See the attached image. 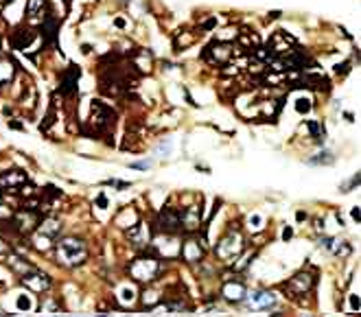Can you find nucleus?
<instances>
[{
  "label": "nucleus",
  "instance_id": "nucleus-32",
  "mask_svg": "<svg viewBox=\"0 0 361 317\" xmlns=\"http://www.w3.org/2000/svg\"><path fill=\"white\" fill-rule=\"evenodd\" d=\"M350 308L359 313V295H350Z\"/></svg>",
  "mask_w": 361,
  "mask_h": 317
},
{
  "label": "nucleus",
  "instance_id": "nucleus-21",
  "mask_svg": "<svg viewBox=\"0 0 361 317\" xmlns=\"http://www.w3.org/2000/svg\"><path fill=\"white\" fill-rule=\"evenodd\" d=\"M306 127H308V131L313 134L315 142H318V144L324 142V138H326V129H324V125L318 123V121H308V123H306Z\"/></svg>",
  "mask_w": 361,
  "mask_h": 317
},
{
  "label": "nucleus",
  "instance_id": "nucleus-16",
  "mask_svg": "<svg viewBox=\"0 0 361 317\" xmlns=\"http://www.w3.org/2000/svg\"><path fill=\"white\" fill-rule=\"evenodd\" d=\"M57 31H59V20L53 16H46L42 20V37L48 44H57Z\"/></svg>",
  "mask_w": 361,
  "mask_h": 317
},
{
  "label": "nucleus",
  "instance_id": "nucleus-36",
  "mask_svg": "<svg viewBox=\"0 0 361 317\" xmlns=\"http://www.w3.org/2000/svg\"><path fill=\"white\" fill-rule=\"evenodd\" d=\"M291 236H293V230H291V228H285V230H282V241H289Z\"/></svg>",
  "mask_w": 361,
  "mask_h": 317
},
{
  "label": "nucleus",
  "instance_id": "nucleus-31",
  "mask_svg": "<svg viewBox=\"0 0 361 317\" xmlns=\"http://www.w3.org/2000/svg\"><path fill=\"white\" fill-rule=\"evenodd\" d=\"M348 70H350V62H346V64H341V66H335V72H337V75H346Z\"/></svg>",
  "mask_w": 361,
  "mask_h": 317
},
{
  "label": "nucleus",
  "instance_id": "nucleus-8",
  "mask_svg": "<svg viewBox=\"0 0 361 317\" xmlns=\"http://www.w3.org/2000/svg\"><path fill=\"white\" fill-rule=\"evenodd\" d=\"M92 123H96L98 129L114 127V112L105 108L101 101H92Z\"/></svg>",
  "mask_w": 361,
  "mask_h": 317
},
{
  "label": "nucleus",
  "instance_id": "nucleus-6",
  "mask_svg": "<svg viewBox=\"0 0 361 317\" xmlns=\"http://www.w3.org/2000/svg\"><path fill=\"white\" fill-rule=\"evenodd\" d=\"M291 46H295V39L291 35H287L285 31H278V33H274L272 39H269V52H272V57H285L287 52H291L289 48Z\"/></svg>",
  "mask_w": 361,
  "mask_h": 317
},
{
  "label": "nucleus",
  "instance_id": "nucleus-12",
  "mask_svg": "<svg viewBox=\"0 0 361 317\" xmlns=\"http://www.w3.org/2000/svg\"><path fill=\"white\" fill-rule=\"evenodd\" d=\"M230 55H232L230 46H228V44H221V42L208 46L206 52H203V57L210 59V62H215V64H226L228 59H230Z\"/></svg>",
  "mask_w": 361,
  "mask_h": 317
},
{
  "label": "nucleus",
  "instance_id": "nucleus-27",
  "mask_svg": "<svg viewBox=\"0 0 361 317\" xmlns=\"http://www.w3.org/2000/svg\"><path fill=\"white\" fill-rule=\"evenodd\" d=\"M16 306H18V311H31V308H33V304H31V298H29V295H20V298H18V302H16Z\"/></svg>",
  "mask_w": 361,
  "mask_h": 317
},
{
  "label": "nucleus",
  "instance_id": "nucleus-18",
  "mask_svg": "<svg viewBox=\"0 0 361 317\" xmlns=\"http://www.w3.org/2000/svg\"><path fill=\"white\" fill-rule=\"evenodd\" d=\"M37 230L42 234H46V236H50L53 241L59 236V232H62V223H59L57 219H53V217H48V219H44V221H39L37 223Z\"/></svg>",
  "mask_w": 361,
  "mask_h": 317
},
{
  "label": "nucleus",
  "instance_id": "nucleus-4",
  "mask_svg": "<svg viewBox=\"0 0 361 317\" xmlns=\"http://www.w3.org/2000/svg\"><path fill=\"white\" fill-rule=\"evenodd\" d=\"M22 278H20V282L26 287V289H31V291H35V293H44V291H48L50 289V278L46 274H42L39 269H29V272H24V274H20Z\"/></svg>",
  "mask_w": 361,
  "mask_h": 317
},
{
  "label": "nucleus",
  "instance_id": "nucleus-19",
  "mask_svg": "<svg viewBox=\"0 0 361 317\" xmlns=\"http://www.w3.org/2000/svg\"><path fill=\"white\" fill-rule=\"evenodd\" d=\"M302 83H304V88H313V90H328V79L324 75H320V72H313V75H304V79H302Z\"/></svg>",
  "mask_w": 361,
  "mask_h": 317
},
{
  "label": "nucleus",
  "instance_id": "nucleus-41",
  "mask_svg": "<svg viewBox=\"0 0 361 317\" xmlns=\"http://www.w3.org/2000/svg\"><path fill=\"white\" fill-rule=\"evenodd\" d=\"M114 24L118 26V29H123V26H125V20H123V18H116V20H114Z\"/></svg>",
  "mask_w": 361,
  "mask_h": 317
},
{
  "label": "nucleus",
  "instance_id": "nucleus-14",
  "mask_svg": "<svg viewBox=\"0 0 361 317\" xmlns=\"http://www.w3.org/2000/svg\"><path fill=\"white\" fill-rule=\"evenodd\" d=\"M180 256L186 262H197V260H201V256H203V249L199 245V241H193V239H188L186 243H182L180 245Z\"/></svg>",
  "mask_w": 361,
  "mask_h": 317
},
{
  "label": "nucleus",
  "instance_id": "nucleus-17",
  "mask_svg": "<svg viewBox=\"0 0 361 317\" xmlns=\"http://www.w3.org/2000/svg\"><path fill=\"white\" fill-rule=\"evenodd\" d=\"M249 304H252V308H269L276 304V298L269 291H254L249 295Z\"/></svg>",
  "mask_w": 361,
  "mask_h": 317
},
{
  "label": "nucleus",
  "instance_id": "nucleus-15",
  "mask_svg": "<svg viewBox=\"0 0 361 317\" xmlns=\"http://www.w3.org/2000/svg\"><path fill=\"white\" fill-rule=\"evenodd\" d=\"M35 37H37L35 31H31V29H20V31L13 33V48H16V50H26L33 42H35Z\"/></svg>",
  "mask_w": 361,
  "mask_h": 317
},
{
  "label": "nucleus",
  "instance_id": "nucleus-24",
  "mask_svg": "<svg viewBox=\"0 0 361 317\" xmlns=\"http://www.w3.org/2000/svg\"><path fill=\"white\" fill-rule=\"evenodd\" d=\"M328 249H331V252H333L335 256H348V254L352 252L350 245H348V243H344V241H339V243H337V241H333Z\"/></svg>",
  "mask_w": 361,
  "mask_h": 317
},
{
  "label": "nucleus",
  "instance_id": "nucleus-3",
  "mask_svg": "<svg viewBox=\"0 0 361 317\" xmlns=\"http://www.w3.org/2000/svg\"><path fill=\"white\" fill-rule=\"evenodd\" d=\"M241 252H243V236L239 232H232V230L217 243V249H215V254L219 256L221 260H232Z\"/></svg>",
  "mask_w": 361,
  "mask_h": 317
},
{
  "label": "nucleus",
  "instance_id": "nucleus-2",
  "mask_svg": "<svg viewBox=\"0 0 361 317\" xmlns=\"http://www.w3.org/2000/svg\"><path fill=\"white\" fill-rule=\"evenodd\" d=\"M158 272H160V260L156 256H140L129 265V276L138 282H149L153 280Z\"/></svg>",
  "mask_w": 361,
  "mask_h": 317
},
{
  "label": "nucleus",
  "instance_id": "nucleus-39",
  "mask_svg": "<svg viewBox=\"0 0 361 317\" xmlns=\"http://www.w3.org/2000/svg\"><path fill=\"white\" fill-rule=\"evenodd\" d=\"M131 167L134 169H149V162H134Z\"/></svg>",
  "mask_w": 361,
  "mask_h": 317
},
{
  "label": "nucleus",
  "instance_id": "nucleus-33",
  "mask_svg": "<svg viewBox=\"0 0 361 317\" xmlns=\"http://www.w3.org/2000/svg\"><path fill=\"white\" fill-rule=\"evenodd\" d=\"M96 206H98V208H108V197H105V195H98V197H96Z\"/></svg>",
  "mask_w": 361,
  "mask_h": 317
},
{
  "label": "nucleus",
  "instance_id": "nucleus-38",
  "mask_svg": "<svg viewBox=\"0 0 361 317\" xmlns=\"http://www.w3.org/2000/svg\"><path fill=\"white\" fill-rule=\"evenodd\" d=\"M213 26H217V18H213V20H208V22H206V24H203V29H206V31H210V29H213Z\"/></svg>",
  "mask_w": 361,
  "mask_h": 317
},
{
  "label": "nucleus",
  "instance_id": "nucleus-29",
  "mask_svg": "<svg viewBox=\"0 0 361 317\" xmlns=\"http://www.w3.org/2000/svg\"><path fill=\"white\" fill-rule=\"evenodd\" d=\"M359 180H361V177H359V173H357V175H352V180H350V182H348V184H346V186H341V190H344V193H350V188H354V186H359Z\"/></svg>",
  "mask_w": 361,
  "mask_h": 317
},
{
  "label": "nucleus",
  "instance_id": "nucleus-37",
  "mask_svg": "<svg viewBox=\"0 0 361 317\" xmlns=\"http://www.w3.org/2000/svg\"><path fill=\"white\" fill-rule=\"evenodd\" d=\"M350 217H352V219L359 223V217H361V213H359V206H354V208L350 210Z\"/></svg>",
  "mask_w": 361,
  "mask_h": 317
},
{
  "label": "nucleus",
  "instance_id": "nucleus-40",
  "mask_svg": "<svg viewBox=\"0 0 361 317\" xmlns=\"http://www.w3.org/2000/svg\"><path fill=\"white\" fill-rule=\"evenodd\" d=\"M160 153H171V144L169 142L167 144H164V142L160 144Z\"/></svg>",
  "mask_w": 361,
  "mask_h": 317
},
{
  "label": "nucleus",
  "instance_id": "nucleus-44",
  "mask_svg": "<svg viewBox=\"0 0 361 317\" xmlns=\"http://www.w3.org/2000/svg\"><path fill=\"white\" fill-rule=\"evenodd\" d=\"M9 3H13V0H0V7H3V5H9Z\"/></svg>",
  "mask_w": 361,
  "mask_h": 317
},
{
  "label": "nucleus",
  "instance_id": "nucleus-34",
  "mask_svg": "<svg viewBox=\"0 0 361 317\" xmlns=\"http://www.w3.org/2000/svg\"><path fill=\"white\" fill-rule=\"evenodd\" d=\"M9 127H11V129H16V131H24V125H22V123H18V121H9Z\"/></svg>",
  "mask_w": 361,
  "mask_h": 317
},
{
  "label": "nucleus",
  "instance_id": "nucleus-23",
  "mask_svg": "<svg viewBox=\"0 0 361 317\" xmlns=\"http://www.w3.org/2000/svg\"><path fill=\"white\" fill-rule=\"evenodd\" d=\"M333 162H335V155L331 151H322V153H318L315 157L308 160V164H324V167H328V164H333Z\"/></svg>",
  "mask_w": 361,
  "mask_h": 317
},
{
  "label": "nucleus",
  "instance_id": "nucleus-5",
  "mask_svg": "<svg viewBox=\"0 0 361 317\" xmlns=\"http://www.w3.org/2000/svg\"><path fill=\"white\" fill-rule=\"evenodd\" d=\"M26 173L24 171H5L0 173V193H18V188H22L26 184Z\"/></svg>",
  "mask_w": 361,
  "mask_h": 317
},
{
  "label": "nucleus",
  "instance_id": "nucleus-20",
  "mask_svg": "<svg viewBox=\"0 0 361 317\" xmlns=\"http://www.w3.org/2000/svg\"><path fill=\"white\" fill-rule=\"evenodd\" d=\"M31 243H33V247H35L37 252H48V249L53 247V239L50 236H46V234H42L39 230L31 236Z\"/></svg>",
  "mask_w": 361,
  "mask_h": 317
},
{
  "label": "nucleus",
  "instance_id": "nucleus-22",
  "mask_svg": "<svg viewBox=\"0 0 361 317\" xmlns=\"http://www.w3.org/2000/svg\"><path fill=\"white\" fill-rule=\"evenodd\" d=\"M13 64L11 62H7V59H3L0 62V85H7L13 79Z\"/></svg>",
  "mask_w": 361,
  "mask_h": 317
},
{
  "label": "nucleus",
  "instance_id": "nucleus-7",
  "mask_svg": "<svg viewBox=\"0 0 361 317\" xmlns=\"http://www.w3.org/2000/svg\"><path fill=\"white\" fill-rule=\"evenodd\" d=\"M313 287H315V276H313V274H306V272L295 274L293 278L287 282V289H289V291H291L293 295H304V293L311 291Z\"/></svg>",
  "mask_w": 361,
  "mask_h": 317
},
{
  "label": "nucleus",
  "instance_id": "nucleus-43",
  "mask_svg": "<svg viewBox=\"0 0 361 317\" xmlns=\"http://www.w3.org/2000/svg\"><path fill=\"white\" fill-rule=\"evenodd\" d=\"M269 18H272V20H276V18H280V11H272V13H269Z\"/></svg>",
  "mask_w": 361,
  "mask_h": 317
},
{
  "label": "nucleus",
  "instance_id": "nucleus-30",
  "mask_svg": "<svg viewBox=\"0 0 361 317\" xmlns=\"http://www.w3.org/2000/svg\"><path fill=\"white\" fill-rule=\"evenodd\" d=\"M247 223H249V226H252V228H261V223H263V217H261V215H252V217H249V219H247Z\"/></svg>",
  "mask_w": 361,
  "mask_h": 317
},
{
  "label": "nucleus",
  "instance_id": "nucleus-35",
  "mask_svg": "<svg viewBox=\"0 0 361 317\" xmlns=\"http://www.w3.org/2000/svg\"><path fill=\"white\" fill-rule=\"evenodd\" d=\"M9 252V243H5V239H0V256H5Z\"/></svg>",
  "mask_w": 361,
  "mask_h": 317
},
{
  "label": "nucleus",
  "instance_id": "nucleus-1",
  "mask_svg": "<svg viewBox=\"0 0 361 317\" xmlns=\"http://www.w3.org/2000/svg\"><path fill=\"white\" fill-rule=\"evenodd\" d=\"M55 256L57 262L64 267H77L88 258V247L81 239H75V236H66L59 243H55Z\"/></svg>",
  "mask_w": 361,
  "mask_h": 317
},
{
  "label": "nucleus",
  "instance_id": "nucleus-10",
  "mask_svg": "<svg viewBox=\"0 0 361 317\" xmlns=\"http://www.w3.org/2000/svg\"><path fill=\"white\" fill-rule=\"evenodd\" d=\"M221 295L228 302H232V304H239V302H243L247 298V289L243 282H226L221 289Z\"/></svg>",
  "mask_w": 361,
  "mask_h": 317
},
{
  "label": "nucleus",
  "instance_id": "nucleus-9",
  "mask_svg": "<svg viewBox=\"0 0 361 317\" xmlns=\"http://www.w3.org/2000/svg\"><path fill=\"white\" fill-rule=\"evenodd\" d=\"M158 223H160V230L167 234H173L177 232V230L182 228V221H180V210H173V208H164L160 213V219H158Z\"/></svg>",
  "mask_w": 361,
  "mask_h": 317
},
{
  "label": "nucleus",
  "instance_id": "nucleus-25",
  "mask_svg": "<svg viewBox=\"0 0 361 317\" xmlns=\"http://www.w3.org/2000/svg\"><path fill=\"white\" fill-rule=\"evenodd\" d=\"M42 7H44V0H29V5H26V16L33 18V16H37V11L42 13Z\"/></svg>",
  "mask_w": 361,
  "mask_h": 317
},
{
  "label": "nucleus",
  "instance_id": "nucleus-11",
  "mask_svg": "<svg viewBox=\"0 0 361 317\" xmlns=\"http://www.w3.org/2000/svg\"><path fill=\"white\" fill-rule=\"evenodd\" d=\"M77 81H79V68H77V66H70V68L62 75V83H59V92H62L64 96H72V94H77Z\"/></svg>",
  "mask_w": 361,
  "mask_h": 317
},
{
  "label": "nucleus",
  "instance_id": "nucleus-13",
  "mask_svg": "<svg viewBox=\"0 0 361 317\" xmlns=\"http://www.w3.org/2000/svg\"><path fill=\"white\" fill-rule=\"evenodd\" d=\"M180 221H182V228H186V230L199 228V221H201V208H199V206H188V208L180 210Z\"/></svg>",
  "mask_w": 361,
  "mask_h": 317
},
{
  "label": "nucleus",
  "instance_id": "nucleus-28",
  "mask_svg": "<svg viewBox=\"0 0 361 317\" xmlns=\"http://www.w3.org/2000/svg\"><path fill=\"white\" fill-rule=\"evenodd\" d=\"M295 110H298L300 114H308V112H311V101H308V98H298V101H295Z\"/></svg>",
  "mask_w": 361,
  "mask_h": 317
},
{
  "label": "nucleus",
  "instance_id": "nucleus-26",
  "mask_svg": "<svg viewBox=\"0 0 361 317\" xmlns=\"http://www.w3.org/2000/svg\"><path fill=\"white\" fill-rule=\"evenodd\" d=\"M118 295H121V302H123V304H131V302L136 300V291H134V289H129V287H123Z\"/></svg>",
  "mask_w": 361,
  "mask_h": 317
},
{
  "label": "nucleus",
  "instance_id": "nucleus-42",
  "mask_svg": "<svg viewBox=\"0 0 361 317\" xmlns=\"http://www.w3.org/2000/svg\"><path fill=\"white\" fill-rule=\"evenodd\" d=\"M295 219H298V221H304V219H306V213H302V210H300V213L295 215Z\"/></svg>",
  "mask_w": 361,
  "mask_h": 317
}]
</instances>
